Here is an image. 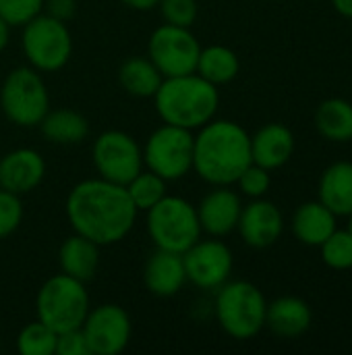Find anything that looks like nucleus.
Returning a JSON list of instances; mask_svg holds the SVG:
<instances>
[{
	"instance_id": "nucleus-5",
	"label": "nucleus",
	"mask_w": 352,
	"mask_h": 355,
	"mask_svg": "<svg viewBox=\"0 0 352 355\" xmlns=\"http://www.w3.org/2000/svg\"><path fill=\"white\" fill-rule=\"evenodd\" d=\"M89 310V293L85 283L64 272L50 277L39 287L35 297L37 320L48 324L54 333L81 329Z\"/></svg>"
},
{
	"instance_id": "nucleus-34",
	"label": "nucleus",
	"mask_w": 352,
	"mask_h": 355,
	"mask_svg": "<svg viewBox=\"0 0 352 355\" xmlns=\"http://www.w3.org/2000/svg\"><path fill=\"white\" fill-rule=\"evenodd\" d=\"M56 355H91L85 335L81 329H73V331H64L58 333L56 339Z\"/></svg>"
},
{
	"instance_id": "nucleus-6",
	"label": "nucleus",
	"mask_w": 352,
	"mask_h": 355,
	"mask_svg": "<svg viewBox=\"0 0 352 355\" xmlns=\"http://www.w3.org/2000/svg\"><path fill=\"white\" fill-rule=\"evenodd\" d=\"M147 233L158 250L185 254L201 239L197 208L180 196H164L147 212Z\"/></svg>"
},
{
	"instance_id": "nucleus-18",
	"label": "nucleus",
	"mask_w": 352,
	"mask_h": 355,
	"mask_svg": "<svg viewBox=\"0 0 352 355\" xmlns=\"http://www.w3.org/2000/svg\"><path fill=\"white\" fill-rule=\"evenodd\" d=\"M143 283L149 293L158 297H172L180 293L187 281L183 254L158 250L147 258L143 268Z\"/></svg>"
},
{
	"instance_id": "nucleus-28",
	"label": "nucleus",
	"mask_w": 352,
	"mask_h": 355,
	"mask_svg": "<svg viewBox=\"0 0 352 355\" xmlns=\"http://www.w3.org/2000/svg\"><path fill=\"white\" fill-rule=\"evenodd\" d=\"M56 339L58 333H54L41 320H35L21 329L17 337V349L23 355H56Z\"/></svg>"
},
{
	"instance_id": "nucleus-32",
	"label": "nucleus",
	"mask_w": 352,
	"mask_h": 355,
	"mask_svg": "<svg viewBox=\"0 0 352 355\" xmlns=\"http://www.w3.org/2000/svg\"><path fill=\"white\" fill-rule=\"evenodd\" d=\"M158 8L162 12L164 23L178 27H191L199 15L197 0H160Z\"/></svg>"
},
{
	"instance_id": "nucleus-39",
	"label": "nucleus",
	"mask_w": 352,
	"mask_h": 355,
	"mask_svg": "<svg viewBox=\"0 0 352 355\" xmlns=\"http://www.w3.org/2000/svg\"><path fill=\"white\" fill-rule=\"evenodd\" d=\"M349 218H351V225H349V231H351V233H352V214H351V216H349Z\"/></svg>"
},
{
	"instance_id": "nucleus-22",
	"label": "nucleus",
	"mask_w": 352,
	"mask_h": 355,
	"mask_svg": "<svg viewBox=\"0 0 352 355\" xmlns=\"http://www.w3.org/2000/svg\"><path fill=\"white\" fill-rule=\"evenodd\" d=\"M58 264H60V272L87 283L98 272L100 245L87 237L75 233L62 241V245L58 250Z\"/></svg>"
},
{
	"instance_id": "nucleus-19",
	"label": "nucleus",
	"mask_w": 352,
	"mask_h": 355,
	"mask_svg": "<svg viewBox=\"0 0 352 355\" xmlns=\"http://www.w3.org/2000/svg\"><path fill=\"white\" fill-rule=\"evenodd\" d=\"M313 322L311 306L295 295H284L268 304L266 327L280 339H297L309 331Z\"/></svg>"
},
{
	"instance_id": "nucleus-29",
	"label": "nucleus",
	"mask_w": 352,
	"mask_h": 355,
	"mask_svg": "<svg viewBox=\"0 0 352 355\" xmlns=\"http://www.w3.org/2000/svg\"><path fill=\"white\" fill-rule=\"evenodd\" d=\"M322 260L332 270H351L352 268V233L349 229H336L322 245Z\"/></svg>"
},
{
	"instance_id": "nucleus-8",
	"label": "nucleus",
	"mask_w": 352,
	"mask_h": 355,
	"mask_svg": "<svg viewBox=\"0 0 352 355\" xmlns=\"http://www.w3.org/2000/svg\"><path fill=\"white\" fill-rule=\"evenodd\" d=\"M21 46L29 67L39 73H56L71 60L73 35L64 21L39 12L23 25Z\"/></svg>"
},
{
	"instance_id": "nucleus-37",
	"label": "nucleus",
	"mask_w": 352,
	"mask_h": 355,
	"mask_svg": "<svg viewBox=\"0 0 352 355\" xmlns=\"http://www.w3.org/2000/svg\"><path fill=\"white\" fill-rule=\"evenodd\" d=\"M332 6L338 15L352 19V0H332Z\"/></svg>"
},
{
	"instance_id": "nucleus-16",
	"label": "nucleus",
	"mask_w": 352,
	"mask_h": 355,
	"mask_svg": "<svg viewBox=\"0 0 352 355\" xmlns=\"http://www.w3.org/2000/svg\"><path fill=\"white\" fill-rule=\"evenodd\" d=\"M46 177V160L33 148H17L0 158V189L23 196Z\"/></svg>"
},
{
	"instance_id": "nucleus-23",
	"label": "nucleus",
	"mask_w": 352,
	"mask_h": 355,
	"mask_svg": "<svg viewBox=\"0 0 352 355\" xmlns=\"http://www.w3.org/2000/svg\"><path fill=\"white\" fill-rule=\"evenodd\" d=\"M41 135L58 146H75L81 144L87 133H89V123L87 119L71 108H58V110H48L46 116L39 123Z\"/></svg>"
},
{
	"instance_id": "nucleus-21",
	"label": "nucleus",
	"mask_w": 352,
	"mask_h": 355,
	"mask_svg": "<svg viewBox=\"0 0 352 355\" xmlns=\"http://www.w3.org/2000/svg\"><path fill=\"white\" fill-rule=\"evenodd\" d=\"M317 200L336 216L352 214V162L340 160L330 164L317 185Z\"/></svg>"
},
{
	"instance_id": "nucleus-7",
	"label": "nucleus",
	"mask_w": 352,
	"mask_h": 355,
	"mask_svg": "<svg viewBox=\"0 0 352 355\" xmlns=\"http://www.w3.org/2000/svg\"><path fill=\"white\" fill-rule=\"evenodd\" d=\"M0 106L10 123L19 127H39L50 110V94L39 71L33 67L12 69L2 81Z\"/></svg>"
},
{
	"instance_id": "nucleus-14",
	"label": "nucleus",
	"mask_w": 352,
	"mask_h": 355,
	"mask_svg": "<svg viewBox=\"0 0 352 355\" xmlns=\"http://www.w3.org/2000/svg\"><path fill=\"white\" fill-rule=\"evenodd\" d=\"M237 231L249 248L266 250L282 237L284 216L274 202L266 198H255L247 206H243Z\"/></svg>"
},
{
	"instance_id": "nucleus-25",
	"label": "nucleus",
	"mask_w": 352,
	"mask_h": 355,
	"mask_svg": "<svg viewBox=\"0 0 352 355\" xmlns=\"http://www.w3.org/2000/svg\"><path fill=\"white\" fill-rule=\"evenodd\" d=\"M162 79V73L147 56H131L118 69V83L135 98H154Z\"/></svg>"
},
{
	"instance_id": "nucleus-1",
	"label": "nucleus",
	"mask_w": 352,
	"mask_h": 355,
	"mask_svg": "<svg viewBox=\"0 0 352 355\" xmlns=\"http://www.w3.org/2000/svg\"><path fill=\"white\" fill-rule=\"evenodd\" d=\"M137 212L127 187L102 177L77 183L66 198L73 231L100 248L122 241L135 227Z\"/></svg>"
},
{
	"instance_id": "nucleus-9",
	"label": "nucleus",
	"mask_w": 352,
	"mask_h": 355,
	"mask_svg": "<svg viewBox=\"0 0 352 355\" xmlns=\"http://www.w3.org/2000/svg\"><path fill=\"white\" fill-rule=\"evenodd\" d=\"M193 131L164 123L147 137L145 146L141 148L143 166L168 183L178 181L193 171Z\"/></svg>"
},
{
	"instance_id": "nucleus-24",
	"label": "nucleus",
	"mask_w": 352,
	"mask_h": 355,
	"mask_svg": "<svg viewBox=\"0 0 352 355\" xmlns=\"http://www.w3.org/2000/svg\"><path fill=\"white\" fill-rule=\"evenodd\" d=\"M317 133L334 144L352 141V104L344 98H328L315 110Z\"/></svg>"
},
{
	"instance_id": "nucleus-12",
	"label": "nucleus",
	"mask_w": 352,
	"mask_h": 355,
	"mask_svg": "<svg viewBox=\"0 0 352 355\" xmlns=\"http://www.w3.org/2000/svg\"><path fill=\"white\" fill-rule=\"evenodd\" d=\"M81 331L91 355H118L131 341L133 324L124 308L116 304H102L89 310Z\"/></svg>"
},
{
	"instance_id": "nucleus-17",
	"label": "nucleus",
	"mask_w": 352,
	"mask_h": 355,
	"mask_svg": "<svg viewBox=\"0 0 352 355\" xmlns=\"http://www.w3.org/2000/svg\"><path fill=\"white\" fill-rule=\"evenodd\" d=\"M295 133L284 123H268L251 135V158L255 164L276 171L295 154Z\"/></svg>"
},
{
	"instance_id": "nucleus-38",
	"label": "nucleus",
	"mask_w": 352,
	"mask_h": 355,
	"mask_svg": "<svg viewBox=\"0 0 352 355\" xmlns=\"http://www.w3.org/2000/svg\"><path fill=\"white\" fill-rule=\"evenodd\" d=\"M10 42V25L0 17V52L8 46Z\"/></svg>"
},
{
	"instance_id": "nucleus-30",
	"label": "nucleus",
	"mask_w": 352,
	"mask_h": 355,
	"mask_svg": "<svg viewBox=\"0 0 352 355\" xmlns=\"http://www.w3.org/2000/svg\"><path fill=\"white\" fill-rule=\"evenodd\" d=\"M270 173H272V171H268V168H263V166L251 162V164L241 173V177L237 179V185H239L241 193L247 196V198H251V200H255V198H266V193H268L270 187H272V175H270Z\"/></svg>"
},
{
	"instance_id": "nucleus-10",
	"label": "nucleus",
	"mask_w": 352,
	"mask_h": 355,
	"mask_svg": "<svg viewBox=\"0 0 352 355\" xmlns=\"http://www.w3.org/2000/svg\"><path fill=\"white\" fill-rule=\"evenodd\" d=\"M201 54V44L191 27L164 23L149 35L147 58L158 67L162 77L195 73Z\"/></svg>"
},
{
	"instance_id": "nucleus-11",
	"label": "nucleus",
	"mask_w": 352,
	"mask_h": 355,
	"mask_svg": "<svg viewBox=\"0 0 352 355\" xmlns=\"http://www.w3.org/2000/svg\"><path fill=\"white\" fill-rule=\"evenodd\" d=\"M91 160L98 175L106 181L127 185L143 171V150L124 131L110 129L95 137L91 146Z\"/></svg>"
},
{
	"instance_id": "nucleus-26",
	"label": "nucleus",
	"mask_w": 352,
	"mask_h": 355,
	"mask_svg": "<svg viewBox=\"0 0 352 355\" xmlns=\"http://www.w3.org/2000/svg\"><path fill=\"white\" fill-rule=\"evenodd\" d=\"M239 71H241V60L232 48L222 46V44L201 48L195 73L201 75L205 81L220 87V85H226L232 79H237Z\"/></svg>"
},
{
	"instance_id": "nucleus-35",
	"label": "nucleus",
	"mask_w": 352,
	"mask_h": 355,
	"mask_svg": "<svg viewBox=\"0 0 352 355\" xmlns=\"http://www.w3.org/2000/svg\"><path fill=\"white\" fill-rule=\"evenodd\" d=\"M77 10V0H44V12L68 23V19H73Z\"/></svg>"
},
{
	"instance_id": "nucleus-33",
	"label": "nucleus",
	"mask_w": 352,
	"mask_h": 355,
	"mask_svg": "<svg viewBox=\"0 0 352 355\" xmlns=\"http://www.w3.org/2000/svg\"><path fill=\"white\" fill-rule=\"evenodd\" d=\"M23 220V204L21 196L0 189V239L12 235Z\"/></svg>"
},
{
	"instance_id": "nucleus-15",
	"label": "nucleus",
	"mask_w": 352,
	"mask_h": 355,
	"mask_svg": "<svg viewBox=\"0 0 352 355\" xmlns=\"http://www.w3.org/2000/svg\"><path fill=\"white\" fill-rule=\"evenodd\" d=\"M195 208L203 233L212 237H226L237 231L243 202L241 196L230 189V185H216L210 193L201 198Z\"/></svg>"
},
{
	"instance_id": "nucleus-27",
	"label": "nucleus",
	"mask_w": 352,
	"mask_h": 355,
	"mask_svg": "<svg viewBox=\"0 0 352 355\" xmlns=\"http://www.w3.org/2000/svg\"><path fill=\"white\" fill-rule=\"evenodd\" d=\"M166 179H162L160 175H156L154 171H141L137 173L124 187L135 204V208L139 212H147L151 206H156L166 193Z\"/></svg>"
},
{
	"instance_id": "nucleus-2",
	"label": "nucleus",
	"mask_w": 352,
	"mask_h": 355,
	"mask_svg": "<svg viewBox=\"0 0 352 355\" xmlns=\"http://www.w3.org/2000/svg\"><path fill=\"white\" fill-rule=\"evenodd\" d=\"M253 162L251 135L228 119H212L193 141V171L210 185H234Z\"/></svg>"
},
{
	"instance_id": "nucleus-31",
	"label": "nucleus",
	"mask_w": 352,
	"mask_h": 355,
	"mask_svg": "<svg viewBox=\"0 0 352 355\" xmlns=\"http://www.w3.org/2000/svg\"><path fill=\"white\" fill-rule=\"evenodd\" d=\"M44 12V0H0V17L10 27H23Z\"/></svg>"
},
{
	"instance_id": "nucleus-3",
	"label": "nucleus",
	"mask_w": 352,
	"mask_h": 355,
	"mask_svg": "<svg viewBox=\"0 0 352 355\" xmlns=\"http://www.w3.org/2000/svg\"><path fill=\"white\" fill-rule=\"evenodd\" d=\"M156 110L168 125L195 131L216 119L220 108L218 85L197 73L164 77L156 96Z\"/></svg>"
},
{
	"instance_id": "nucleus-4",
	"label": "nucleus",
	"mask_w": 352,
	"mask_h": 355,
	"mask_svg": "<svg viewBox=\"0 0 352 355\" xmlns=\"http://www.w3.org/2000/svg\"><path fill=\"white\" fill-rule=\"evenodd\" d=\"M216 291L214 312L228 337L247 341L266 329L268 300L257 285L249 281H226Z\"/></svg>"
},
{
	"instance_id": "nucleus-13",
	"label": "nucleus",
	"mask_w": 352,
	"mask_h": 355,
	"mask_svg": "<svg viewBox=\"0 0 352 355\" xmlns=\"http://www.w3.org/2000/svg\"><path fill=\"white\" fill-rule=\"evenodd\" d=\"M185 272L187 281L199 289H220L232 275L234 256L230 248L214 239H197L185 254Z\"/></svg>"
},
{
	"instance_id": "nucleus-20",
	"label": "nucleus",
	"mask_w": 352,
	"mask_h": 355,
	"mask_svg": "<svg viewBox=\"0 0 352 355\" xmlns=\"http://www.w3.org/2000/svg\"><path fill=\"white\" fill-rule=\"evenodd\" d=\"M336 218L338 216L319 200L305 202L293 214V233L303 245L319 248L338 229Z\"/></svg>"
},
{
	"instance_id": "nucleus-36",
	"label": "nucleus",
	"mask_w": 352,
	"mask_h": 355,
	"mask_svg": "<svg viewBox=\"0 0 352 355\" xmlns=\"http://www.w3.org/2000/svg\"><path fill=\"white\" fill-rule=\"evenodd\" d=\"M124 6L133 8V10H151L158 6L160 0H120Z\"/></svg>"
}]
</instances>
